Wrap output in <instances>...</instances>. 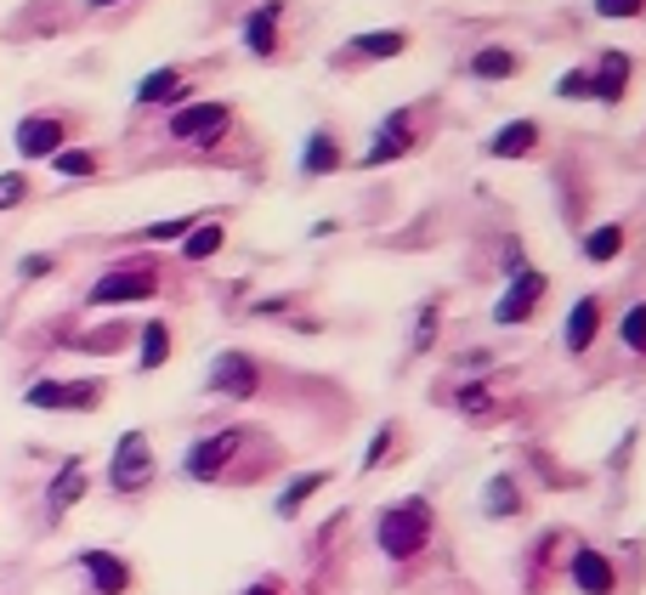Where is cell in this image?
Returning a JSON list of instances; mask_svg holds the SVG:
<instances>
[{"label":"cell","instance_id":"cell-17","mask_svg":"<svg viewBox=\"0 0 646 595\" xmlns=\"http://www.w3.org/2000/svg\"><path fill=\"white\" fill-rule=\"evenodd\" d=\"M624 80H629V58H624V52H607V58H602V74L589 80V96H618Z\"/></svg>","mask_w":646,"mask_h":595},{"label":"cell","instance_id":"cell-23","mask_svg":"<svg viewBox=\"0 0 646 595\" xmlns=\"http://www.w3.org/2000/svg\"><path fill=\"white\" fill-rule=\"evenodd\" d=\"M624 250V227H595L589 238H584V256L589 261H613Z\"/></svg>","mask_w":646,"mask_h":595},{"label":"cell","instance_id":"cell-22","mask_svg":"<svg viewBox=\"0 0 646 595\" xmlns=\"http://www.w3.org/2000/svg\"><path fill=\"white\" fill-rule=\"evenodd\" d=\"M476 80H505L516 69V52H505V45H488V52H476Z\"/></svg>","mask_w":646,"mask_h":595},{"label":"cell","instance_id":"cell-8","mask_svg":"<svg viewBox=\"0 0 646 595\" xmlns=\"http://www.w3.org/2000/svg\"><path fill=\"white\" fill-rule=\"evenodd\" d=\"M80 567H85V578H91L96 595H125V589H131V567H125L114 551H85Z\"/></svg>","mask_w":646,"mask_h":595},{"label":"cell","instance_id":"cell-32","mask_svg":"<svg viewBox=\"0 0 646 595\" xmlns=\"http://www.w3.org/2000/svg\"><path fill=\"white\" fill-rule=\"evenodd\" d=\"M556 91H562V96H589V74H562Z\"/></svg>","mask_w":646,"mask_h":595},{"label":"cell","instance_id":"cell-27","mask_svg":"<svg viewBox=\"0 0 646 595\" xmlns=\"http://www.w3.org/2000/svg\"><path fill=\"white\" fill-rule=\"evenodd\" d=\"M52 160H58V171H63V176H91V171H96V160H91V154H80V147H58Z\"/></svg>","mask_w":646,"mask_h":595},{"label":"cell","instance_id":"cell-31","mask_svg":"<svg viewBox=\"0 0 646 595\" xmlns=\"http://www.w3.org/2000/svg\"><path fill=\"white\" fill-rule=\"evenodd\" d=\"M386 454H391V431H380V437L369 442V454H363V471H375V465H380Z\"/></svg>","mask_w":646,"mask_h":595},{"label":"cell","instance_id":"cell-35","mask_svg":"<svg viewBox=\"0 0 646 595\" xmlns=\"http://www.w3.org/2000/svg\"><path fill=\"white\" fill-rule=\"evenodd\" d=\"M45 273H52V256H29L23 261V278H45Z\"/></svg>","mask_w":646,"mask_h":595},{"label":"cell","instance_id":"cell-34","mask_svg":"<svg viewBox=\"0 0 646 595\" xmlns=\"http://www.w3.org/2000/svg\"><path fill=\"white\" fill-rule=\"evenodd\" d=\"M182 227H193V222H154V227H147V238H182Z\"/></svg>","mask_w":646,"mask_h":595},{"label":"cell","instance_id":"cell-24","mask_svg":"<svg viewBox=\"0 0 646 595\" xmlns=\"http://www.w3.org/2000/svg\"><path fill=\"white\" fill-rule=\"evenodd\" d=\"M171 358V329L165 324H147L142 329V369H160Z\"/></svg>","mask_w":646,"mask_h":595},{"label":"cell","instance_id":"cell-28","mask_svg":"<svg viewBox=\"0 0 646 595\" xmlns=\"http://www.w3.org/2000/svg\"><path fill=\"white\" fill-rule=\"evenodd\" d=\"M624 340L635 346V352H646V307H629V318H624Z\"/></svg>","mask_w":646,"mask_h":595},{"label":"cell","instance_id":"cell-12","mask_svg":"<svg viewBox=\"0 0 646 595\" xmlns=\"http://www.w3.org/2000/svg\"><path fill=\"white\" fill-rule=\"evenodd\" d=\"M573 584L584 595H613V562L602 551H578L573 556Z\"/></svg>","mask_w":646,"mask_h":595},{"label":"cell","instance_id":"cell-26","mask_svg":"<svg viewBox=\"0 0 646 595\" xmlns=\"http://www.w3.org/2000/svg\"><path fill=\"white\" fill-rule=\"evenodd\" d=\"M516 505H522L516 500V482L511 476H493L488 482V516H516Z\"/></svg>","mask_w":646,"mask_h":595},{"label":"cell","instance_id":"cell-5","mask_svg":"<svg viewBox=\"0 0 646 595\" xmlns=\"http://www.w3.org/2000/svg\"><path fill=\"white\" fill-rule=\"evenodd\" d=\"M96 403H103V380H74V386L40 380V386H29V409H96Z\"/></svg>","mask_w":646,"mask_h":595},{"label":"cell","instance_id":"cell-11","mask_svg":"<svg viewBox=\"0 0 646 595\" xmlns=\"http://www.w3.org/2000/svg\"><path fill=\"white\" fill-rule=\"evenodd\" d=\"M80 500H85V465H80V460H69V465L52 476V488H45V511L63 516V511H74Z\"/></svg>","mask_w":646,"mask_h":595},{"label":"cell","instance_id":"cell-2","mask_svg":"<svg viewBox=\"0 0 646 595\" xmlns=\"http://www.w3.org/2000/svg\"><path fill=\"white\" fill-rule=\"evenodd\" d=\"M154 482V449H147L142 431H125L114 442V460H109V488L114 493H142Z\"/></svg>","mask_w":646,"mask_h":595},{"label":"cell","instance_id":"cell-21","mask_svg":"<svg viewBox=\"0 0 646 595\" xmlns=\"http://www.w3.org/2000/svg\"><path fill=\"white\" fill-rule=\"evenodd\" d=\"M176 85H182V74H176V69H160V74H147V80L136 85V103H171Z\"/></svg>","mask_w":646,"mask_h":595},{"label":"cell","instance_id":"cell-20","mask_svg":"<svg viewBox=\"0 0 646 595\" xmlns=\"http://www.w3.org/2000/svg\"><path fill=\"white\" fill-rule=\"evenodd\" d=\"M409 45V34L403 29H375V34H358V52L363 58H397Z\"/></svg>","mask_w":646,"mask_h":595},{"label":"cell","instance_id":"cell-29","mask_svg":"<svg viewBox=\"0 0 646 595\" xmlns=\"http://www.w3.org/2000/svg\"><path fill=\"white\" fill-rule=\"evenodd\" d=\"M23 193H29V182L12 171V176H0V211H12V205H23Z\"/></svg>","mask_w":646,"mask_h":595},{"label":"cell","instance_id":"cell-30","mask_svg":"<svg viewBox=\"0 0 646 595\" xmlns=\"http://www.w3.org/2000/svg\"><path fill=\"white\" fill-rule=\"evenodd\" d=\"M595 12H602V18H635L640 0H595Z\"/></svg>","mask_w":646,"mask_h":595},{"label":"cell","instance_id":"cell-3","mask_svg":"<svg viewBox=\"0 0 646 595\" xmlns=\"http://www.w3.org/2000/svg\"><path fill=\"white\" fill-rule=\"evenodd\" d=\"M238 449H244V431H216V437H205V442H193V449H187V465H182V471H187L193 482H216Z\"/></svg>","mask_w":646,"mask_h":595},{"label":"cell","instance_id":"cell-19","mask_svg":"<svg viewBox=\"0 0 646 595\" xmlns=\"http://www.w3.org/2000/svg\"><path fill=\"white\" fill-rule=\"evenodd\" d=\"M340 165V147L329 142V131H312V142H307V160H301V171L307 176H324V171H335Z\"/></svg>","mask_w":646,"mask_h":595},{"label":"cell","instance_id":"cell-9","mask_svg":"<svg viewBox=\"0 0 646 595\" xmlns=\"http://www.w3.org/2000/svg\"><path fill=\"white\" fill-rule=\"evenodd\" d=\"M409 147H414V120L397 109V114L380 125V136H375V147L363 154V165H386V160H397V154H409Z\"/></svg>","mask_w":646,"mask_h":595},{"label":"cell","instance_id":"cell-10","mask_svg":"<svg viewBox=\"0 0 646 595\" xmlns=\"http://www.w3.org/2000/svg\"><path fill=\"white\" fill-rule=\"evenodd\" d=\"M58 147H63V120L34 114V120L18 125V154L23 160H45V154H58Z\"/></svg>","mask_w":646,"mask_h":595},{"label":"cell","instance_id":"cell-6","mask_svg":"<svg viewBox=\"0 0 646 595\" xmlns=\"http://www.w3.org/2000/svg\"><path fill=\"white\" fill-rule=\"evenodd\" d=\"M227 125H233V114L222 109V103H198V109H182L176 120H171V136L176 142H222L227 136Z\"/></svg>","mask_w":646,"mask_h":595},{"label":"cell","instance_id":"cell-33","mask_svg":"<svg viewBox=\"0 0 646 595\" xmlns=\"http://www.w3.org/2000/svg\"><path fill=\"white\" fill-rule=\"evenodd\" d=\"M460 409L465 414H488V391H460Z\"/></svg>","mask_w":646,"mask_h":595},{"label":"cell","instance_id":"cell-15","mask_svg":"<svg viewBox=\"0 0 646 595\" xmlns=\"http://www.w3.org/2000/svg\"><path fill=\"white\" fill-rule=\"evenodd\" d=\"M595 324H602V301L584 295V301L573 307V318H567V352H584V346L595 340Z\"/></svg>","mask_w":646,"mask_h":595},{"label":"cell","instance_id":"cell-1","mask_svg":"<svg viewBox=\"0 0 646 595\" xmlns=\"http://www.w3.org/2000/svg\"><path fill=\"white\" fill-rule=\"evenodd\" d=\"M380 551L391 556V562H409V556H420V544L431 538V505L425 500H403V505H391V511H380Z\"/></svg>","mask_w":646,"mask_h":595},{"label":"cell","instance_id":"cell-16","mask_svg":"<svg viewBox=\"0 0 646 595\" xmlns=\"http://www.w3.org/2000/svg\"><path fill=\"white\" fill-rule=\"evenodd\" d=\"M533 142H539V125H533V120H511L488 147H493L500 160H516V154H533Z\"/></svg>","mask_w":646,"mask_h":595},{"label":"cell","instance_id":"cell-18","mask_svg":"<svg viewBox=\"0 0 646 595\" xmlns=\"http://www.w3.org/2000/svg\"><path fill=\"white\" fill-rule=\"evenodd\" d=\"M324 482H329L324 471H307V476H295V482H289V488L278 493V516H295V511H301V505L312 500V493H318Z\"/></svg>","mask_w":646,"mask_h":595},{"label":"cell","instance_id":"cell-13","mask_svg":"<svg viewBox=\"0 0 646 595\" xmlns=\"http://www.w3.org/2000/svg\"><path fill=\"white\" fill-rule=\"evenodd\" d=\"M539 295H544V278H539V273H522V278L511 284V295L500 301V312H493V318H500V324H522V318L539 307Z\"/></svg>","mask_w":646,"mask_h":595},{"label":"cell","instance_id":"cell-37","mask_svg":"<svg viewBox=\"0 0 646 595\" xmlns=\"http://www.w3.org/2000/svg\"><path fill=\"white\" fill-rule=\"evenodd\" d=\"M244 595H278V589L273 584H256V589H244Z\"/></svg>","mask_w":646,"mask_h":595},{"label":"cell","instance_id":"cell-7","mask_svg":"<svg viewBox=\"0 0 646 595\" xmlns=\"http://www.w3.org/2000/svg\"><path fill=\"white\" fill-rule=\"evenodd\" d=\"M216 397H250L256 391V363L244 358V352H222L211 363V380H205Z\"/></svg>","mask_w":646,"mask_h":595},{"label":"cell","instance_id":"cell-38","mask_svg":"<svg viewBox=\"0 0 646 595\" xmlns=\"http://www.w3.org/2000/svg\"><path fill=\"white\" fill-rule=\"evenodd\" d=\"M91 7H120V0H91Z\"/></svg>","mask_w":646,"mask_h":595},{"label":"cell","instance_id":"cell-25","mask_svg":"<svg viewBox=\"0 0 646 595\" xmlns=\"http://www.w3.org/2000/svg\"><path fill=\"white\" fill-rule=\"evenodd\" d=\"M182 250H187V261H205V256H216V250H222V227H216V222L193 227V233H187V244H182Z\"/></svg>","mask_w":646,"mask_h":595},{"label":"cell","instance_id":"cell-36","mask_svg":"<svg viewBox=\"0 0 646 595\" xmlns=\"http://www.w3.org/2000/svg\"><path fill=\"white\" fill-rule=\"evenodd\" d=\"M437 335V312H420V335H414V346H425Z\"/></svg>","mask_w":646,"mask_h":595},{"label":"cell","instance_id":"cell-4","mask_svg":"<svg viewBox=\"0 0 646 595\" xmlns=\"http://www.w3.org/2000/svg\"><path fill=\"white\" fill-rule=\"evenodd\" d=\"M160 289V278L147 273V267H120L109 278H96L91 284V307H114V301H147V295Z\"/></svg>","mask_w":646,"mask_h":595},{"label":"cell","instance_id":"cell-14","mask_svg":"<svg viewBox=\"0 0 646 595\" xmlns=\"http://www.w3.org/2000/svg\"><path fill=\"white\" fill-rule=\"evenodd\" d=\"M278 0H267L262 12H250V23H244V45H250L256 58H273L278 52Z\"/></svg>","mask_w":646,"mask_h":595}]
</instances>
